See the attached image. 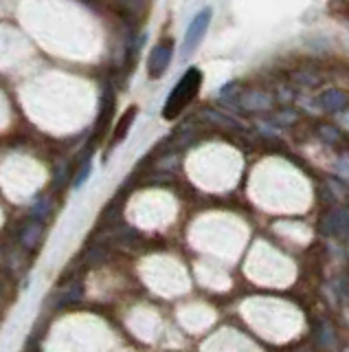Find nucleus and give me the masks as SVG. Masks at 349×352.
<instances>
[{"label":"nucleus","instance_id":"f257e3e1","mask_svg":"<svg viewBox=\"0 0 349 352\" xmlns=\"http://www.w3.org/2000/svg\"><path fill=\"white\" fill-rule=\"evenodd\" d=\"M200 86H202V71L191 66V69H187V73L178 80V84L173 86V91L169 93L165 106H163V119H167V121L178 119L182 115V110L187 108L195 99V95L200 93Z\"/></svg>","mask_w":349,"mask_h":352},{"label":"nucleus","instance_id":"f03ea898","mask_svg":"<svg viewBox=\"0 0 349 352\" xmlns=\"http://www.w3.org/2000/svg\"><path fill=\"white\" fill-rule=\"evenodd\" d=\"M211 14H213L211 7H204L202 11H198V16L191 20V25L187 27V33H184V42H182L184 58L198 49V44L202 42L206 29H209V25H211Z\"/></svg>","mask_w":349,"mask_h":352},{"label":"nucleus","instance_id":"7ed1b4c3","mask_svg":"<svg viewBox=\"0 0 349 352\" xmlns=\"http://www.w3.org/2000/svg\"><path fill=\"white\" fill-rule=\"evenodd\" d=\"M171 58H173V40L171 38L160 40L156 47L152 49L149 58H147V75L152 80H158V77L165 75Z\"/></svg>","mask_w":349,"mask_h":352},{"label":"nucleus","instance_id":"20e7f679","mask_svg":"<svg viewBox=\"0 0 349 352\" xmlns=\"http://www.w3.org/2000/svg\"><path fill=\"white\" fill-rule=\"evenodd\" d=\"M115 115V93L110 88H106L104 95H101V106H99V117H97V126H95V139H93V148L99 143L108 128H110V119Z\"/></svg>","mask_w":349,"mask_h":352},{"label":"nucleus","instance_id":"39448f33","mask_svg":"<svg viewBox=\"0 0 349 352\" xmlns=\"http://www.w3.org/2000/svg\"><path fill=\"white\" fill-rule=\"evenodd\" d=\"M323 231L330 236H347L349 234V214L345 209H334L323 220Z\"/></svg>","mask_w":349,"mask_h":352},{"label":"nucleus","instance_id":"423d86ee","mask_svg":"<svg viewBox=\"0 0 349 352\" xmlns=\"http://www.w3.org/2000/svg\"><path fill=\"white\" fill-rule=\"evenodd\" d=\"M321 108L327 110V113H341L349 106V95L338 91V88H327V91L319 97Z\"/></svg>","mask_w":349,"mask_h":352},{"label":"nucleus","instance_id":"0eeeda50","mask_svg":"<svg viewBox=\"0 0 349 352\" xmlns=\"http://www.w3.org/2000/svg\"><path fill=\"white\" fill-rule=\"evenodd\" d=\"M136 115H139V108H136V106H130V108L125 110V113L121 115V119L117 121V126H115V130H112L110 150H112V148H117L121 141H125V137H128L130 128H132V124H134Z\"/></svg>","mask_w":349,"mask_h":352},{"label":"nucleus","instance_id":"6e6552de","mask_svg":"<svg viewBox=\"0 0 349 352\" xmlns=\"http://www.w3.org/2000/svg\"><path fill=\"white\" fill-rule=\"evenodd\" d=\"M117 5L130 22H139L145 16V0H117Z\"/></svg>","mask_w":349,"mask_h":352},{"label":"nucleus","instance_id":"1a4fd4ad","mask_svg":"<svg viewBox=\"0 0 349 352\" xmlns=\"http://www.w3.org/2000/svg\"><path fill=\"white\" fill-rule=\"evenodd\" d=\"M40 238H42V223L31 218V223H27L23 231H20V242H23V247L34 249L40 242Z\"/></svg>","mask_w":349,"mask_h":352},{"label":"nucleus","instance_id":"9d476101","mask_svg":"<svg viewBox=\"0 0 349 352\" xmlns=\"http://www.w3.org/2000/svg\"><path fill=\"white\" fill-rule=\"evenodd\" d=\"M51 212H53V201L49 196H42L40 201H36L34 205H31V218L40 220V223H45V220L51 216Z\"/></svg>","mask_w":349,"mask_h":352},{"label":"nucleus","instance_id":"9b49d317","mask_svg":"<svg viewBox=\"0 0 349 352\" xmlns=\"http://www.w3.org/2000/svg\"><path fill=\"white\" fill-rule=\"evenodd\" d=\"M91 174H93V161L86 159L77 168V172H75V176H73V187H75V190H82V187L86 185V181L91 179Z\"/></svg>","mask_w":349,"mask_h":352},{"label":"nucleus","instance_id":"f8f14e48","mask_svg":"<svg viewBox=\"0 0 349 352\" xmlns=\"http://www.w3.org/2000/svg\"><path fill=\"white\" fill-rule=\"evenodd\" d=\"M80 297H82V286L77 284V286H75V284H71L69 286V289L67 291H62V295H60V306H64V304H71V302H75V300H80Z\"/></svg>","mask_w":349,"mask_h":352},{"label":"nucleus","instance_id":"ddd939ff","mask_svg":"<svg viewBox=\"0 0 349 352\" xmlns=\"http://www.w3.org/2000/svg\"><path fill=\"white\" fill-rule=\"evenodd\" d=\"M332 9L338 11L345 20H349V0H336V3H332Z\"/></svg>","mask_w":349,"mask_h":352},{"label":"nucleus","instance_id":"4468645a","mask_svg":"<svg viewBox=\"0 0 349 352\" xmlns=\"http://www.w3.org/2000/svg\"><path fill=\"white\" fill-rule=\"evenodd\" d=\"M321 135H323L325 141H330V143H336L338 137H341V135H338V130H334L332 126H323L321 128Z\"/></svg>","mask_w":349,"mask_h":352}]
</instances>
